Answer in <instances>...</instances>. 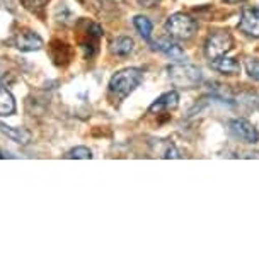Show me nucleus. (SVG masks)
Listing matches in <instances>:
<instances>
[{
  "instance_id": "obj_1",
  "label": "nucleus",
  "mask_w": 259,
  "mask_h": 260,
  "mask_svg": "<svg viewBox=\"0 0 259 260\" xmlns=\"http://www.w3.org/2000/svg\"><path fill=\"white\" fill-rule=\"evenodd\" d=\"M143 80V73L138 68H125L113 75L109 82V99L114 104L123 102Z\"/></svg>"
},
{
  "instance_id": "obj_2",
  "label": "nucleus",
  "mask_w": 259,
  "mask_h": 260,
  "mask_svg": "<svg viewBox=\"0 0 259 260\" xmlns=\"http://www.w3.org/2000/svg\"><path fill=\"white\" fill-rule=\"evenodd\" d=\"M165 31L172 39L188 41L198 31V22L186 14H172L165 22Z\"/></svg>"
},
{
  "instance_id": "obj_3",
  "label": "nucleus",
  "mask_w": 259,
  "mask_h": 260,
  "mask_svg": "<svg viewBox=\"0 0 259 260\" xmlns=\"http://www.w3.org/2000/svg\"><path fill=\"white\" fill-rule=\"evenodd\" d=\"M169 78L179 89H193L202 82V70L189 63H176L169 67Z\"/></svg>"
},
{
  "instance_id": "obj_4",
  "label": "nucleus",
  "mask_w": 259,
  "mask_h": 260,
  "mask_svg": "<svg viewBox=\"0 0 259 260\" xmlns=\"http://www.w3.org/2000/svg\"><path fill=\"white\" fill-rule=\"evenodd\" d=\"M234 48V38L227 31H215L207 38L205 43V55L208 60L225 56Z\"/></svg>"
},
{
  "instance_id": "obj_5",
  "label": "nucleus",
  "mask_w": 259,
  "mask_h": 260,
  "mask_svg": "<svg viewBox=\"0 0 259 260\" xmlns=\"http://www.w3.org/2000/svg\"><path fill=\"white\" fill-rule=\"evenodd\" d=\"M228 127H231L232 135L241 141H244V143H249V145L257 143L259 133L247 119H234V121H231Z\"/></svg>"
},
{
  "instance_id": "obj_6",
  "label": "nucleus",
  "mask_w": 259,
  "mask_h": 260,
  "mask_svg": "<svg viewBox=\"0 0 259 260\" xmlns=\"http://www.w3.org/2000/svg\"><path fill=\"white\" fill-rule=\"evenodd\" d=\"M239 29L247 36L259 38V7H244L241 19H239Z\"/></svg>"
},
{
  "instance_id": "obj_7",
  "label": "nucleus",
  "mask_w": 259,
  "mask_h": 260,
  "mask_svg": "<svg viewBox=\"0 0 259 260\" xmlns=\"http://www.w3.org/2000/svg\"><path fill=\"white\" fill-rule=\"evenodd\" d=\"M14 45H16L19 51H24V53L38 51L43 48V39L40 34H36L34 31H31V29H22V31L17 32Z\"/></svg>"
},
{
  "instance_id": "obj_8",
  "label": "nucleus",
  "mask_w": 259,
  "mask_h": 260,
  "mask_svg": "<svg viewBox=\"0 0 259 260\" xmlns=\"http://www.w3.org/2000/svg\"><path fill=\"white\" fill-rule=\"evenodd\" d=\"M178 104H179V94L176 90H170V92H165V94L160 95L159 99L149 107V112L150 114H160V112H167V111L176 109Z\"/></svg>"
},
{
  "instance_id": "obj_9",
  "label": "nucleus",
  "mask_w": 259,
  "mask_h": 260,
  "mask_svg": "<svg viewBox=\"0 0 259 260\" xmlns=\"http://www.w3.org/2000/svg\"><path fill=\"white\" fill-rule=\"evenodd\" d=\"M155 48L164 53L165 56L170 58V60H176V61H183L184 58H186V55H184L183 48H181L178 43L172 41V39H167V38H162L159 39V43L155 45Z\"/></svg>"
},
{
  "instance_id": "obj_10",
  "label": "nucleus",
  "mask_w": 259,
  "mask_h": 260,
  "mask_svg": "<svg viewBox=\"0 0 259 260\" xmlns=\"http://www.w3.org/2000/svg\"><path fill=\"white\" fill-rule=\"evenodd\" d=\"M210 65H212L213 70L223 73V75H237V73L241 72L239 61L234 60V58H227V56H220V58H215V60H210Z\"/></svg>"
},
{
  "instance_id": "obj_11",
  "label": "nucleus",
  "mask_w": 259,
  "mask_h": 260,
  "mask_svg": "<svg viewBox=\"0 0 259 260\" xmlns=\"http://www.w3.org/2000/svg\"><path fill=\"white\" fill-rule=\"evenodd\" d=\"M0 131L11 138L12 141H16L19 145H27L31 141V133L26 127H16V126H9L6 122H0Z\"/></svg>"
},
{
  "instance_id": "obj_12",
  "label": "nucleus",
  "mask_w": 259,
  "mask_h": 260,
  "mask_svg": "<svg viewBox=\"0 0 259 260\" xmlns=\"http://www.w3.org/2000/svg\"><path fill=\"white\" fill-rule=\"evenodd\" d=\"M50 51H51V58L55 61V65L58 67H65L72 58V50L68 48V45L62 41H53L51 46H50Z\"/></svg>"
},
{
  "instance_id": "obj_13",
  "label": "nucleus",
  "mask_w": 259,
  "mask_h": 260,
  "mask_svg": "<svg viewBox=\"0 0 259 260\" xmlns=\"http://www.w3.org/2000/svg\"><path fill=\"white\" fill-rule=\"evenodd\" d=\"M133 39L131 38H126V36H121V38H116L113 43H111V53L116 56H128L131 55L133 51Z\"/></svg>"
},
{
  "instance_id": "obj_14",
  "label": "nucleus",
  "mask_w": 259,
  "mask_h": 260,
  "mask_svg": "<svg viewBox=\"0 0 259 260\" xmlns=\"http://www.w3.org/2000/svg\"><path fill=\"white\" fill-rule=\"evenodd\" d=\"M16 112V101L6 87L0 85V116H12Z\"/></svg>"
},
{
  "instance_id": "obj_15",
  "label": "nucleus",
  "mask_w": 259,
  "mask_h": 260,
  "mask_svg": "<svg viewBox=\"0 0 259 260\" xmlns=\"http://www.w3.org/2000/svg\"><path fill=\"white\" fill-rule=\"evenodd\" d=\"M133 24H135L136 31L140 32V36L143 38L145 41H150V38H152V31H154L152 22H150L145 16H136L133 19Z\"/></svg>"
},
{
  "instance_id": "obj_16",
  "label": "nucleus",
  "mask_w": 259,
  "mask_h": 260,
  "mask_svg": "<svg viewBox=\"0 0 259 260\" xmlns=\"http://www.w3.org/2000/svg\"><path fill=\"white\" fill-rule=\"evenodd\" d=\"M65 158H77V160H91L92 158V151L87 148V146H77V148H72L68 153L65 155Z\"/></svg>"
},
{
  "instance_id": "obj_17",
  "label": "nucleus",
  "mask_w": 259,
  "mask_h": 260,
  "mask_svg": "<svg viewBox=\"0 0 259 260\" xmlns=\"http://www.w3.org/2000/svg\"><path fill=\"white\" fill-rule=\"evenodd\" d=\"M246 72L249 77L259 82V61L257 60H252V58L246 60Z\"/></svg>"
},
{
  "instance_id": "obj_18",
  "label": "nucleus",
  "mask_w": 259,
  "mask_h": 260,
  "mask_svg": "<svg viewBox=\"0 0 259 260\" xmlns=\"http://www.w3.org/2000/svg\"><path fill=\"white\" fill-rule=\"evenodd\" d=\"M24 4V7L29 9V11H38V9H43L45 7V4L48 0H21Z\"/></svg>"
},
{
  "instance_id": "obj_19",
  "label": "nucleus",
  "mask_w": 259,
  "mask_h": 260,
  "mask_svg": "<svg viewBox=\"0 0 259 260\" xmlns=\"http://www.w3.org/2000/svg\"><path fill=\"white\" fill-rule=\"evenodd\" d=\"M162 0H138L140 7H145V9H152V7H157Z\"/></svg>"
},
{
  "instance_id": "obj_20",
  "label": "nucleus",
  "mask_w": 259,
  "mask_h": 260,
  "mask_svg": "<svg viewBox=\"0 0 259 260\" xmlns=\"http://www.w3.org/2000/svg\"><path fill=\"white\" fill-rule=\"evenodd\" d=\"M227 4H241V2H246V0H225Z\"/></svg>"
},
{
  "instance_id": "obj_21",
  "label": "nucleus",
  "mask_w": 259,
  "mask_h": 260,
  "mask_svg": "<svg viewBox=\"0 0 259 260\" xmlns=\"http://www.w3.org/2000/svg\"><path fill=\"white\" fill-rule=\"evenodd\" d=\"M111 2H123V0H111Z\"/></svg>"
}]
</instances>
